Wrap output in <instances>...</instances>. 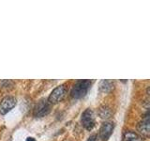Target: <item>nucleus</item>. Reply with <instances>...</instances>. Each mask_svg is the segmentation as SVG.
I'll list each match as a JSON object with an SVG mask.
<instances>
[{
	"mask_svg": "<svg viewBox=\"0 0 150 141\" xmlns=\"http://www.w3.org/2000/svg\"><path fill=\"white\" fill-rule=\"evenodd\" d=\"M66 92H67V88H66L65 85H60V86L56 87L53 91L51 92L50 96L48 98V102L50 103H57L61 102L64 99Z\"/></svg>",
	"mask_w": 150,
	"mask_h": 141,
	"instance_id": "nucleus-2",
	"label": "nucleus"
},
{
	"mask_svg": "<svg viewBox=\"0 0 150 141\" xmlns=\"http://www.w3.org/2000/svg\"><path fill=\"white\" fill-rule=\"evenodd\" d=\"M100 88L103 92H110L114 88V83L110 80H102L100 85Z\"/></svg>",
	"mask_w": 150,
	"mask_h": 141,
	"instance_id": "nucleus-9",
	"label": "nucleus"
},
{
	"mask_svg": "<svg viewBox=\"0 0 150 141\" xmlns=\"http://www.w3.org/2000/svg\"><path fill=\"white\" fill-rule=\"evenodd\" d=\"M91 86L90 80H80L71 89V96L75 99H81L87 93L89 88Z\"/></svg>",
	"mask_w": 150,
	"mask_h": 141,
	"instance_id": "nucleus-1",
	"label": "nucleus"
},
{
	"mask_svg": "<svg viewBox=\"0 0 150 141\" xmlns=\"http://www.w3.org/2000/svg\"><path fill=\"white\" fill-rule=\"evenodd\" d=\"M98 115L101 119H109L112 115V111L110 109V107H108L107 105H103L98 110Z\"/></svg>",
	"mask_w": 150,
	"mask_h": 141,
	"instance_id": "nucleus-10",
	"label": "nucleus"
},
{
	"mask_svg": "<svg viewBox=\"0 0 150 141\" xmlns=\"http://www.w3.org/2000/svg\"><path fill=\"white\" fill-rule=\"evenodd\" d=\"M81 121L83 126L86 128V130L90 131L94 128L95 126V118H94V113L91 109H86V111H83L82 114L81 118Z\"/></svg>",
	"mask_w": 150,
	"mask_h": 141,
	"instance_id": "nucleus-3",
	"label": "nucleus"
},
{
	"mask_svg": "<svg viewBox=\"0 0 150 141\" xmlns=\"http://www.w3.org/2000/svg\"><path fill=\"white\" fill-rule=\"evenodd\" d=\"M16 105V99L12 96L4 97L0 102V114L5 115Z\"/></svg>",
	"mask_w": 150,
	"mask_h": 141,
	"instance_id": "nucleus-5",
	"label": "nucleus"
},
{
	"mask_svg": "<svg viewBox=\"0 0 150 141\" xmlns=\"http://www.w3.org/2000/svg\"><path fill=\"white\" fill-rule=\"evenodd\" d=\"M96 138H97V135H91L90 137L87 139V141H96Z\"/></svg>",
	"mask_w": 150,
	"mask_h": 141,
	"instance_id": "nucleus-11",
	"label": "nucleus"
},
{
	"mask_svg": "<svg viewBox=\"0 0 150 141\" xmlns=\"http://www.w3.org/2000/svg\"><path fill=\"white\" fill-rule=\"evenodd\" d=\"M137 129L141 135H143L145 137H149L150 135V121H149V113L145 114L142 121L139 122Z\"/></svg>",
	"mask_w": 150,
	"mask_h": 141,
	"instance_id": "nucleus-7",
	"label": "nucleus"
},
{
	"mask_svg": "<svg viewBox=\"0 0 150 141\" xmlns=\"http://www.w3.org/2000/svg\"><path fill=\"white\" fill-rule=\"evenodd\" d=\"M26 141H36V139H35V138H33V137H28V138L26 139Z\"/></svg>",
	"mask_w": 150,
	"mask_h": 141,
	"instance_id": "nucleus-12",
	"label": "nucleus"
},
{
	"mask_svg": "<svg viewBox=\"0 0 150 141\" xmlns=\"http://www.w3.org/2000/svg\"><path fill=\"white\" fill-rule=\"evenodd\" d=\"M114 127L115 125L112 122H110V121L103 122L100 128V133H98L100 139H102L103 141H106L109 138L112 133V131H114Z\"/></svg>",
	"mask_w": 150,
	"mask_h": 141,
	"instance_id": "nucleus-6",
	"label": "nucleus"
},
{
	"mask_svg": "<svg viewBox=\"0 0 150 141\" xmlns=\"http://www.w3.org/2000/svg\"><path fill=\"white\" fill-rule=\"evenodd\" d=\"M50 110H51V103L46 100H41L35 106L34 116L38 118L44 117L49 114Z\"/></svg>",
	"mask_w": 150,
	"mask_h": 141,
	"instance_id": "nucleus-4",
	"label": "nucleus"
},
{
	"mask_svg": "<svg viewBox=\"0 0 150 141\" xmlns=\"http://www.w3.org/2000/svg\"><path fill=\"white\" fill-rule=\"evenodd\" d=\"M123 141H144L141 135L133 131H126L123 135Z\"/></svg>",
	"mask_w": 150,
	"mask_h": 141,
	"instance_id": "nucleus-8",
	"label": "nucleus"
}]
</instances>
